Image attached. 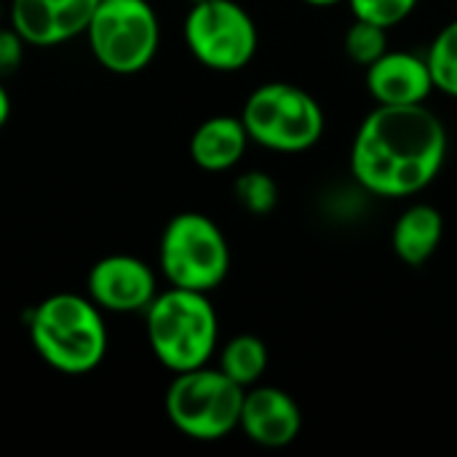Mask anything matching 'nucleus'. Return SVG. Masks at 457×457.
Here are the masks:
<instances>
[{
    "label": "nucleus",
    "mask_w": 457,
    "mask_h": 457,
    "mask_svg": "<svg viewBox=\"0 0 457 457\" xmlns=\"http://www.w3.org/2000/svg\"><path fill=\"white\" fill-rule=\"evenodd\" d=\"M311 5H335V3H343V0H305Z\"/></svg>",
    "instance_id": "4be33fe9"
},
{
    "label": "nucleus",
    "mask_w": 457,
    "mask_h": 457,
    "mask_svg": "<svg viewBox=\"0 0 457 457\" xmlns=\"http://www.w3.org/2000/svg\"><path fill=\"white\" fill-rule=\"evenodd\" d=\"M187 3H190V5H193V3H204V0H187Z\"/></svg>",
    "instance_id": "b1692460"
},
{
    "label": "nucleus",
    "mask_w": 457,
    "mask_h": 457,
    "mask_svg": "<svg viewBox=\"0 0 457 457\" xmlns=\"http://www.w3.org/2000/svg\"><path fill=\"white\" fill-rule=\"evenodd\" d=\"M442 236H445L442 212L431 204H412L399 214L391 233V244L404 265L420 268L436 254Z\"/></svg>",
    "instance_id": "4468645a"
},
{
    "label": "nucleus",
    "mask_w": 457,
    "mask_h": 457,
    "mask_svg": "<svg viewBox=\"0 0 457 457\" xmlns=\"http://www.w3.org/2000/svg\"><path fill=\"white\" fill-rule=\"evenodd\" d=\"M145 335L153 356L169 372L206 367L217 351L220 321L206 292L169 287L145 311Z\"/></svg>",
    "instance_id": "7ed1b4c3"
},
{
    "label": "nucleus",
    "mask_w": 457,
    "mask_h": 457,
    "mask_svg": "<svg viewBox=\"0 0 457 457\" xmlns=\"http://www.w3.org/2000/svg\"><path fill=\"white\" fill-rule=\"evenodd\" d=\"M343 46H345L348 59H353L356 64H361V67L367 70L372 62H378V59L388 51V29L380 27V24L356 19V21L348 27Z\"/></svg>",
    "instance_id": "a211bd4d"
},
{
    "label": "nucleus",
    "mask_w": 457,
    "mask_h": 457,
    "mask_svg": "<svg viewBox=\"0 0 457 457\" xmlns=\"http://www.w3.org/2000/svg\"><path fill=\"white\" fill-rule=\"evenodd\" d=\"M83 35L99 67L137 75L158 54L161 21L150 0H99Z\"/></svg>",
    "instance_id": "423d86ee"
},
{
    "label": "nucleus",
    "mask_w": 457,
    "mask_h": 457,
    "mask_svg": "<svg viewBox=\"0 0 457 457\" xmlns=\"http://www.w3.org/2000/svg\"><path fill=\"white\" fill-rule=\"evenodd\" d=\"M24 51H27V40L11 24H0V80L19 72L24 62Z\"/></svg>",
    "instance_id": "aec40b11"
},
{
    "label": "nucleus",
    "mask_w": 457,
    "mask_h": 457,
    "mask_svg": "<svg viewBox=\"0 0 457 457\" xmlns=\"http://www.w3.org/2000/svg\"><path fill=\"white\" fill-rule=\"evenodd\" d=\"M86 295L104 313H145L158 295V276L134 254H107L91 265Z\"/></svg>",
    "instance_id": "1a4fd4ad"
},
{
    "label": "nucleus",
    "mask_w": 457,
    "mask_h": 457,
    "mask_svg": "<svg viewBox=\"0 0 457 457\" xmlns=\"http://www.w3.org/2000/svg\"><path fill=\"white\" fill-rule=\"evenodd\" d=\"M348 3H351V11L356 19H364V21L391 29V27L402 24L418 8L420 0H348Z\"/></svg>",
    "instance_id": "6ab92c4d"
},
{
    "label": "nucleus",
    "mask_w": 457,
    "mask_h": 457,
    "mask_svg": "<svg viewBox=\"0 0 457 457\" xmlns=\"http://www.w3.org/2000/svg\"><path fill=\"white\" fill-rule=\"evenodd\" d=\"M249 134L236 115H212L190 137V158L204 171H228L238 166L249 147Z\"/></svg>",
    "instance_id": "ddd939ff"
},
{
    "label": "nucleus",
    "mask_w": 457,
    "mask_h": 457,
    "mask_svg": "<svg viewBox=\"0 0 457 457\" xmlns=\"http://www.w3.org/2000/svg\"><path fill=\"white\" fill-rule=\"evenodd\" d=\"M244 394L220 367L177 372L166 388L169 423L193 442H220L238 428Z\"/></svg>",
    "instance_id": "20e7f679"
},
{
    "label": "nucleus",
    "mask_w": 457,
    "mask_h": 457,
    "mask_svg": "<svg viewBox=\"0 0 457 457\" xmlns=\"http://www.w3.org/2000/svg\"><path fill=\"white\" fill-rule=\"evenodd\" d=\"M241 120L252 142L276 153L311 150L324 134V110L316 96L284 80L257 86L244 102Z\"/></svg>",
    "instance_id": "0eeeda50"
},
{
    "label": "nucleus",
    "mask_w": 457,
    "mask_h": 457,
    "mask_svg": "<svg viewBox=\"0 0 457 457\" xmlns=\"http://www.w3.org/2000/svg\"><path fill=\"white\" fill-rule=\"evenodd\" d=\"M8 118H11V96H8V91H5V86L0 80V129L8 123Z\"/></svg>",
    "instance_id": "412c9836"
},
{
    "label": "nucleus",
    "mask_w": 457,
    "mask_h": 457,
    "mask_svg": "<svg viewBox=\"0 0 457 457\" xmlns=\"http://www.w3.org/2000/svg\"><path fill=\"white\" fill-rule=\"evenodd\" d=\"M5 19H8V3H3V0H0V24H3Z\"/></svg>",
    "instance_id": "5701e85b"
},
{
    "label": "nucleus",
    "mask_w": 457,
    "mask_h": 457,
    "mask_svg": "<svg viewBox=\"0 0 457 457\" xmlns=\"http://www.w3.org/2000/svg\"><path fill=\"white\" fill-rule=\"evenodd\" d=\"M107 313L78 292H56L27 313L32 351L62 375L94 372L110 348Z\"/></svg>",
    "instance_id": "f03ea898"
},
{
    "label": "nucleus",
    "mask_w": 457,
    "mask_h": 457,
    "mask_svg": "<svg viewBox=\"0 0 457 457\" xmlns=\"http://www.w3.org/2000/svg\"><path fill=\"white\" fill-rule=\"evenodd\" d=\"M220 370L241 388L257 386L268 370L265 340L257 335H236L220 351Z\"/></svg>",
    "instance_id": "2eb2a0df"
},
{
    "label": "nucleus",
    "mask_w": 457,
    "mask_h": 457,
    "mask_svg": "<svg viewBox=\"0 0 457 457\" xmlns=\"http://www.w3.org/2000/svg\"><path fill=\"white\" fill-rule=\"evenodd\" d=\"M185 46L195 62L217 72H236L257 54V24L236 0L193 3L185 16Z\"/></svg>",
    "instance_id": "6e6552de"
},
{
    "label": "nucleus",
    "mask_w": 457,
    "mask_h": 457,
    "mask_svg": "<svg viewBox=\"0 0 457 457\" xmlns=\"http://www.w3.org/2000/svg\"><path fill=\"white\" fill-rule=\"evenodd\" d=\"M238 428L249 442L268 450H278L300 436L303 412L284 388L257 383L244 394Z\"/></svg>",
    "instance_id": "9b49d317"
},
{
    "label": "nucleus",
    "mask_w": 457,
    "mask_h": 457,
    "mask_svg": "<svg viewBox=\"0 0 457 457\" xmlns=\"http://www.w3.org/2000/svg\"><path fill=\"white\" fill-rule=\"evenodd\" d=\"M364 83L378 104H426L434 91L426 56L391 48L367 67Z\"/></svg>",
    "instance_id": "f8f14e48"
},
{
    "label": "nucleus",
    "mask_w": 457,
    "mask_h": 457,
    "mask_svg": "<svg viewBox=\"0 0 457 457\" xmlns=\"http://www.w3.org/2000/svg\"><path fill=\"white\" fill-rule=\"evenodd\" d=\"M434 88L457 99V19L445 24L426 51Z\"/></svg>",
    "instance_id": "dca6fc26"
},
{
    "label": "nucleus",
    "mask_w": 457,
    "mask_h": 457,
    "mask_svg": "<svg viewBox=\"0 0 457 457\" xmlns=\"http://www.w3.org/2000/svg\"><path fill=\"white\" fill-rule=\"evenodd\" d=\"M99 0H8V24L27 46L51 48L80 37Z\"/></svg>",
    "instance_id": "9d476101"
},
{
    "label": "nucleus",
    "mask_w": 457,
    "mask_h": 457,
    "mask_svg": "<svg viewBox=\"0 0 457 457\" xmlns=\"http://www.w3.org/2000/svg\"><path fill=\"white\" fill-rule=\"evenodd\" d=\"M233 195L249 214H270L278 204V185L268 171L252 169L236 179Z\"/></svg>",
    "instance_id": "f3484780"
},
{
    "label": "nucleus",
    "mask_w": 457,
    "mask_h": 457,
    "mask_svg": "<svg viewBox=\"0 0 457 457\" xmlns=\"http://www.w3.org/2000/svg\"><path fill=\"white\" fill-rule=\"evenodd\" d=\"M447 147V129L426 104H378L353 137L351 174L372 195L410 198L439 177Z\"/></svg>",
    "instance_id": "f257e3e1"
},
{
    "label": "nucleus",
    "mask_w": 457,
    "mask_h": 457,
    "mask_svg": "<svg viewBox=\"0 0 457 457\" xmlns=\"http://www.w3.org/2000/svg\"><path fill=\"white\" fill-rule=\"evenodd\" d=\"M158 265L169 287L209 295L228 278L230 246L212 217L201 212H179L161 233Z\"/></svg>",
    "instance_id": "39448f33"
}]
</instances>
